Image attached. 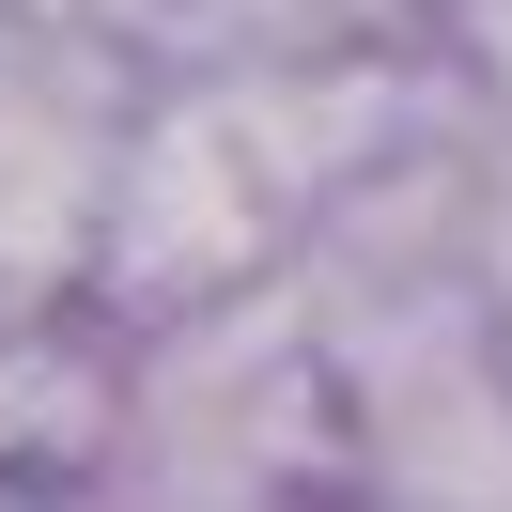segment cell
Returning a JSON list of instances; mask_svg holds the SVG:
<instances>
[{
    "label": "cell",
    "mask_w": 512,
    "mask_h": 512,
    "mask_svg": "<svg viewBox=\"0 0 512 512\" xmlns=\"http://www.w3.org/2000/svg\"><path fill=\"white\" fill-rule=\"evenodd\" d=\"M16 32H32V16H16V0H0V47H16Z\"/></svg>",
    "instance_id": "obj_9"
},
{
    "label": "cell",
    "mask_w": 512,
    "mask_h": 512,
    "mask_svg": "<svg viewBox=\"0 0 512 512\" xmlns=\"http://www.w3.org/2000/svg\"><path fill=\"white\" fill-rule=\"evenodd\" d=\"M0 512H140V497H125V481H16Z\"/></svg>",
    "instance_id": "obj_8"
},
{
    "label": "cell",
    "mask_w": 512,
    "mask_h": 512,
    "mask_svg": "<svg viewBox=\"0 0 512 512\" xmlns=\"http://www.w3.org/2000/svg\"><path fill=\"white\" fill-rule=\"evenodd\" d=\"M32 32H109V47H140L156 63V0H16Z\"/></svg>",
    "instance_id": "obj_6"
},
{
    "label": "cell",
    "mask_w": 512,
    "mask_h": 512,
    "mask_svg": "<svg viewBox=\"0 0 512 512\" xmlns=\"http://www.w3.org/2000/svg\"><path fill=\"white\" fill-rule=\"evenodd\" d=\"M481 326L512 342V156H497V233H481Z\"/></svg>",
    "instance_id": "obj_7"
},
{
    "label": "cell",
    "mask_w": 512,
    "mask_h": 512,
    "mask_svg": "<svg viewBox=\"0 0 512 512\" xmlns=\"http://www.w3.org/2000/svg\"><path fill=\"white\" fill-rule=\"evenodd\" d=\"M404 16L419 0H156V63H342Z\"/></svg>",
    "instance_id": "obj_5"
},
{
    "label": "cell",
    "mask_w": 512,
    "mask_h": 512,
    "mask_svg": "<svg viewBox=\"0 0 512 512\" xmlns=\"http://www.w3.org/2000/svg\"><path fill=\"white\" fill-rule=\"evenodd\" d=\"M125 125H140V47H109V32H16L0 47V326L94 311Z\"/></svg>",
    "instance_id": "obj_3"
},
{
    "label": "cell",
    "mask_w": 512,
    "mask_h": 512,
    "mask_svg": "<svg viewBox=\"0 0 512 512\" xmlns=\"http://www.w3.org/2000/svg\"><path fill=\"white\" fill-rule=\"evenodd\" d=\"M326 357H342V481L373 512H512V342L481 311Z\"/></svg>",
    "instance_id": "obj_4"
},
{
    "label": "cell",
    "mask_w": 512,
    "mask_h": 512,
    "mask_svg": "<svg viewBox=\"0 0 512 512\" xmlns=\"http://www.w3.org/2000/svg\"><path fill=\"white\" fill-rule=\"evenodd\" d=\"M94 481H125L140 512H295L311 481H342V357H326L311 295L264 280L233 311L125 342Z\"/></svg>",
    "instance_id": "obj_1"
},
{
    "label": "cell",
    "mask_w": 512,
    "mask_h": 512,
    "mask_svg": "<svg viewBox=\"0 0 512 512\" xmlns=\"http://www.w3.org/2000/svg\"><path fill=\"white\" fill-rule=\"evenodd\" d=\"M295 233H311V202H295V171L264 156L249 94H233L218 63H187V78H156L140 125H125L94 311L125 326V342H156V326H187V311H233V295L295 280Z\"/></svg>",
    "instance_id": "obj_2"
}]
</instances>
